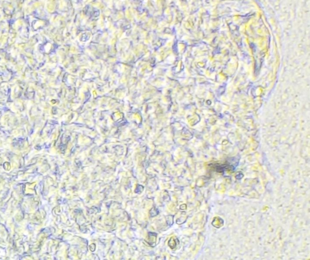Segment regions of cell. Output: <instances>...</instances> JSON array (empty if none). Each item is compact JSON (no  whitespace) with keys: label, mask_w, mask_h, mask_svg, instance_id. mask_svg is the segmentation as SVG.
I'll use <instances>...</instances> for the list:
<instances>
[{"label":"cell","mask_w":310,"mask_h":260,"mask_svg":"<svg viewBox=\"0 0 310 260\" xmlns=\"http://www.w3.org/2000/svg\"><path fill=\"white\" fill-rule=\"evenodd\" d=\"M168 245H169V246H170L171 249H173V248H175V246H176V242H175V241L174 240V238H171L170 239V241H169V242H168Z\"/></svg>","instance_id":"obj_1"}]
</instances>
